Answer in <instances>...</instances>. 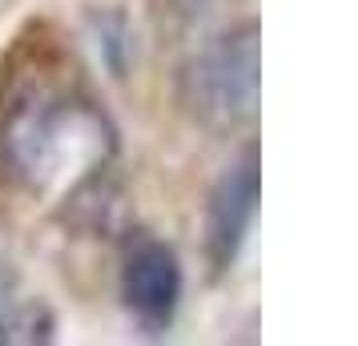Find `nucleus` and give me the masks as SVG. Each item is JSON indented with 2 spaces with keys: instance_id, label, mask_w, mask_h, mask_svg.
Listing matches in <instances>:
<instances>
[{
  "instance_id": "obj_4",
  "label": "nucleus",
  "mask_w": 358,
  "mask_h": 346,
  "mask_svg": "<svg viewBox=\"0 0 358 346\" xmlns=\"http://www.w3.org/2000/svg\"><path fill=\"white\" fill-rule=\"evenodd\" d=\"M258 149L250 145L226 173L217 178L210 189V206H206V258H210L213 274L234 270L238 254H242L254 214H258V194H262V173H258Z\"/></svg>"
},
{
  "instance_id": "obj_2",
  "label": "nucleus",
  "mask_w": 358,
  "mask_h": 346,
  "mask_svg": "<svg viewBox=\"0 0 358 346\" xmlns=\"http://www.w3.org/2000/svg\"><path fill=\"white\" fill-rule=\"evenodd\" d=\"M258 89L262 57L254 24H238L213 36L181 69V101L197 125L213 133L250 129L258 121Z\"/></svg>"
},
{
  "instance_id": "obj_5",
  "label": "nucleus",
  "mask_w": 358,
  "mask_h": 346,
  "mask_svg": "<svg viewBox=\"0 0 358 346\" xmlns=\"http://www.w3.org/2000/svg\"><path fill=\"white\" fill-rule=\"evenodd\" d=\"M49 330V310L20 286V274L0 254V343H36V338L45 343Z\"/></svg>"
},
{
  "instance_id": "obj_3",
  "label": "nucleus",
  "mask_w": 358,
  "mask_h": 346,
  "mask_svg": "<svg viewBox=\"0 0 358 346\" xmlns=\"http://www.w3.org/2000/svg\"><path fill=\"white\" fill-rule=\"evenodd\" d=\"M185 294V270H181L178 250L153 238L137 233L121 254V302L133 314V322L145 334H162L173 326Z\"/></svg>"
},
{
  "instance_id": "obj_1",
  "label": "nucleus",
  "mask_w": 358,
  "mask_h": 346,
  "mask_svg": "<svg viewBox=\"0 0 358 346\" xmlns=\"http://www.w3.org/2000/svg\"><path fill=\"white\" fill-rule=\"evenodd\" d=\"M117 161V125L81 89L36 85L0 113V178L29 201L69 206Z\"/></svg>"
}]
</instances>
